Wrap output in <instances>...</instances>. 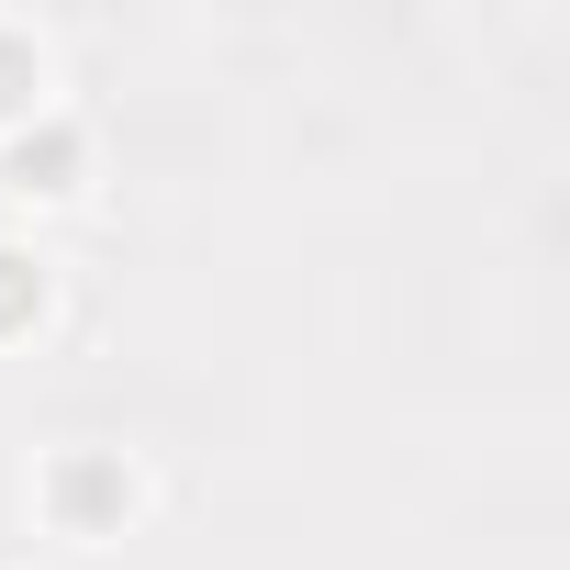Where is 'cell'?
<instances>
[{
  "instance_id": "obj_3",
  "label": "cell",
  "mask_w": 570,
  "mask_h": 570,
  "mask_svg": "<svg viewBox=\"0 0 570 570\" xmlns=\"http://www.w3.org/2000/svg\"><path fill=\"white\" fill-rule=\"evenodd\" d=\"M46 112V46L35 35H0V135Z\"/></svg>"
},
{
  "instance_id": "obj_2",
  "label": "cell",
  "mask_w": 570,
  "mask_h": 570,
  "mask_svg": "<svg viewBox=\"0 0 570 570\" xmlns=\"http://www.w3.org/2000/svg\"><path fill=\"white\" fill-rule=\"evenodd\" d=\"M0 168H12V190H35V202H68V190H79V168H90V135L46 101L35 124L0 135Z\"/></svg>"
},
{
  "instance_id": "obj_1",
  "label": "cell",
  "mask_w": 570,
  "mask_h": 570,
  "mask_svg": "<svg viewBox=\"0 0 570 570\" xmlns=\"http://www.w3.org/2000/svg\"><path fill=\"white\" fill-rule=\"evenodd\" d=\"M35 503L68 525V537H124L135 525V470L112 459V448H68V459H46V481H35Z\"/></svg>"
},
{
  "instance_id": "obj_4",
  "label": "cell",
  "mask_w": 570,
  "mask_h": 570,
  "mask_svg": "<svg viewBox=\"0 0 570 570\" xmlns=\"http://www.w3.org/2000/svg\"><path fill=\"white\" fill-rule=\"evenodd\" d=\"M46 314V257L35 246H0V336Z\"/></svg>"
}]
</instances>
